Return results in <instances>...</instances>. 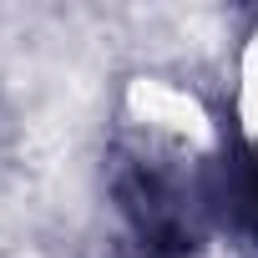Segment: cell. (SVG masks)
I'll use <instances>...</instances> for the list:
<instances>
[{"label":"cell","mask_w":258,"mask_h":258,"mask_svg":"<svg viewBox=\"0 0 258 258\" xmlns=\"http://www.w3.org/2000/svg\"><path fill=\"white\" fill-rule=\"evenodd\" d=\"M228 208L243 228L258 233V157H238L228 167Z\"/></svg>","instance_id":"6da1fadb"}]
</instances>
